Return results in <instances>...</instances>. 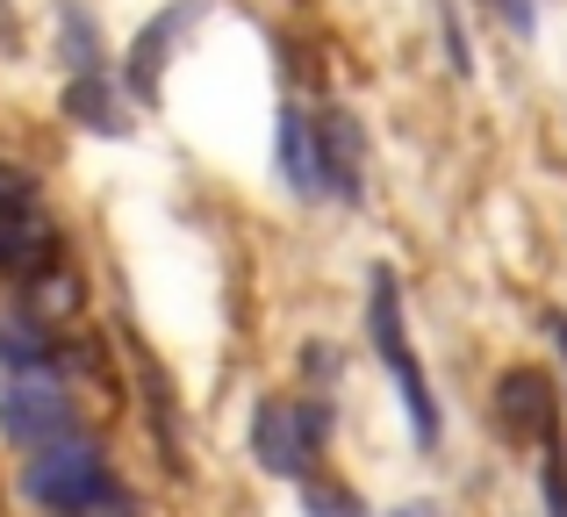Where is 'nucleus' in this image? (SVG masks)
I'll return each mask as SVG.
<instances>
[{
	"instance_id": "20",
	"label": "nucleus",
	"mask_w": 567,
	"mask_h": 517,
	"mask_svg": "<svg viewBox=\"0 0 567 517\" xmlns=\"http://www.w3.org/2000/svg\"><path fill=\"white\" fill-rule=\"evenodd\" d=\"M546 338L560 345V366H567V309H554V317H546Z\"/></svg>"
},
{
	"instance_id": "19",
	"label": "nucleus",
	"mask_w": 567,
	"mask_h": 517,
	"mask_svg": "<svg viewBox=\"0 0 567 517\" xmlns=\"http://www.w3.org/2000/svg\"><path fill=\"white\" fill-rule=\"evenodd\" d=\"M374 517H445V504H431V496H410V504H388Z\"/></svg>"
},
{
	"instance_id": "13",
	"label": "nucleus",
	"mask_w": 567,
	"mask_h": 517,
	"mask_svg": "<svg viewBox=\"0 0 567 517\" xmlns=\"http://www.w3.org/2000/svg\"><path fill=\"white\" fill-rule=\"evenodd\" d=\"M58 51H65L72 72H109V43H101L86 0H58Z\"/></svg>"
},
{
	"instance_id": "12",
	"label": "nucleus",
	"mask_w": 567,
	"mask_h": 517,
	"mask_svg": "<svg viewBox=\"0 0 567 517\" xmlns=\"http://www.w3.org/2000/svg\"><path fill=\"white\" fill-rule=\"evenodd\" d=\"M274 173L295 201H317V180H309V130H302V108H295V101L274 108Z\"/></svg>"
},
{
	"instance_id": "8",
	"label": "nucleus",
	"mask_w": 567,
	"mask_h": 517,
	"mask_svg": "<svg viewBox=\"0 0 567 517\" xmlns=\"http://www.w3.org/2000/svg\"><path fill=\"white\" fill-rule=\"evenodd\" d=\"M194 22H202V0H166V8H158L152 22L137 29V43H130V58H123L130 101H144V108H152V101H158V80H166L173 51H181V37H187Z\"/></svg>"
},
{
	"instance_id": "2",
	"label": "nucleus",
	"mask_w": 567,
	"mask_h": 517,
	"mask_svg": "<svg viewBox=\"0 0 567 517\" xmlns=\"http://www.w3.org/2000/svg\"><path fill=\"white\" fill-rule=\"evenodd\" d=\"M367 345H374L381 374L395 381V403H402V417H410L416 453H439L445 417H439V389H431L424 360H416V345H410V317H402V273H395V266H374V273H367Z\"/></svg>"
},
{
	"instance_id": "1",
	"label": "nucleus",
	"mask_w": 567,
	"mask_h": 517,
	"mask_svg": "<svg viewBox=\"0 0 567 517\" xmlns=\"http://www.w3.org/2000/svg\"><path fill=\"white\" fill-rule=\"evenodd\" d=\"M22 496L43 517H137V496L123 489V475H115L109 446L94 432L22 453Z\"/></svg>"
},
{
	"instance_id": "18",
	"label": "nucleus",
	"mask_w": 567,
	"mask_h": 517,
	"mask_svg": "<svg viewBox=\"0 0 567 517\" xmlns=\"http://www.w3.org/2000/svg\"><path fill=\"white\" fill-rule=\"evenodd\" d=\"M482 8H488V22H503L517 43L539 37V0H482Z\"/></svg>"
},
{
	"instance_id": "7",
	"label": "nucleus",
	"mask_w": 567,
	"mask_h": 517,
	"mask_svg": "<svg viewBox=\"0 0 567 517\" xmlns=\"http://www.w3.org/2000/svg\"><path fill=\"white\" fill-rule=\"evenodd\" d=\"M488 403H496V432L511 446H539L546 432H560V389L546 366H503Z\"/></svg>"
},
{
	"instance_id": "6",
	"label": "nucleus",
	"mask_w": 567,
	"mask_h": 517,
	"mask_svg": "<svg viewBox=\"0 0 567 517\" xmlns=\"http://www.w3.org/2000/svg\"><path fill=\"white\" fill-rule=\"evenodd\" d=\"M43 266H58L51 209H43L37 180L0 166V280H37Z\"/></svg>"
},
{
	"instance_id": "11",
	"label": "nucleus",
	"mask_w": 567,
	"mask_h": 517,
	"mask_svg": "<svg viewBox=\"0 0 567 517\" xmlns=\"http://www.w3.org/2000/svg\"><path fill=\"white\" fill-rule=\"evenodd\" d=\"M0 366H8V374H58V366H65V345H58V331L37 309H22V317H0Z\"/></svg>"
},
{
	"instance_id": "17",
	"label": "nucleus",
	"mask_w": 567,
	"mask_h": 517,
	"mask_svg": "<svg viewBox=\"0 0 567 517\" xmlns=\"http://www.w3.org/2000/svg\"><path fill=\"white\" fill-rule=\"evenodd\" d=\"M338 374H346V352L331 338H302V381L309 389H338Z\"/></svg>"
},
{
	"instance_id": "10",
	"label": "nucleus",
	"mask_w": 567,
	"mask_h": 517,
	"mask_svg": "<svg viewBox=\"0 0 567 517\" xmlns=\"http://www.w3.org/2000/svg\"><path fill=\"white\" fill-rule=\"evenodd\" d=\"M130 360H137V389H144V410H152V438L166 453L173 475H187V424H181V403H173V381L152 366V352L130 338Z\"/></svg>"
},
{
	"instance_id": "15",
	"label": "nucleus",
	"mask_w": 567,
	"mask_h": 517,
	"mask_svg": "<svg viewBox=\"0 0 567 517\" xmlns=\"http://www.w3.org/2000/svg\"><path fill=\"white\" fill-rule=\"evenodd\" d=\"M431 22H439L445 72H453V80H474V37H467V14H460V0H431Z\"/></svg>"
},
{
	"instance_id": "4",
	"label": "nucleus",
	"mask_w": 567,
	"mask_h": 517,
	"mask_svg": "<svg viewBox=\"0 0 567 517\" xmlns=\"http://www.w3.org/2000/svg\"><path fill=\"white\" fill-rule=\"evenodd\" d=\"M302 130H309V180H317V201L367 209V173H374L367 123L346 108V101H323L317 115H302Z\"/></svg>"
},
{
	"instance_id": "3",
	"label": "nucleus",
	"mask_w": 567,
	"mask_h": 517,
	"mask_svg": "<svg viewBox=\"0 0 567 517\" xmlns=\"http://www.w3.org/2000/svg\"><path fill=\"white\" fill-rule=\"evenodd\" d=\"M331 432H338V403L323 389H302V395H259V403H251V432L245 438H251L259 475L302 482V475H317Z\"/></svg>"
},
{
	"instance_id": "14",
	"label": "nucleus",
	"mask_w": 567,
	"mask_h": 517,
	"mask_svg": "<svg viewBox=\"0 0 567 517\" xmlns=\"http://www.w3.org/2000/svg\"><path fill=\"white\" fill-rule=\"evenodd\" d=\"M295 489H302V517H374L360 504V489L338 482V475H302Z\"/></svg>"
},
{
	"instance_id": "5",
	"label": "nucleus",
	"mask_w": 567,
	"mask_h": 517,
	"mask_svg": "<svg viewBox=\"0 0 567 517\" xmlns=\"http://www.w3.org/2000/svg\"><path fill=\"white\" fill-rule=\"evenodd\" d=\"M0 432H8L14 453H37V446H58V438L86 432V417L58 374H14L0 389Z\"/></svg>"
},
{
	"instance_id": "9",
	"label": "nucleus",
	"mask_w": 567,
	"mask_h": 517,
	"mask_svg": "<svg viewBox=\"0 0 567 517\" xmlns=\"http://www.w3.org/2000/svg\"><path fill=\"white\" fill-rule=\"evenodd\" d=\"M58 108H65L72 130H86V137H109V144H123L130 130H137V123H130L137 108H130V94L115 86V72H72L65 94H58Z\"/></svg>"
},
{
	"instance_id": "16",
	"label": "nucleus",
	"mask_w": 567,
	"mask_h": 517,
	"mask_svg": "<svg viewBox=\"0 0 567 517\" xmlns=\"http://www.w3.org/2000/svg\"><path fill=\"white\" fill-rule=\"evenodd\" d=\"M539 504L546 517H567V424L539 438Z\"/></svg>"
}]
</instances>
